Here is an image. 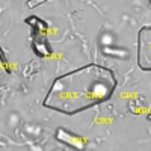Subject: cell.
I'll list each match as a JSON object with an SVG mask.
<instances>
[{
	"mask_svg": "<svg viewBox=\"0 0 151 151\" xmlns=\"http://www.w3.org/2000/svg\"><path fill=\"white\" fill-rule=\"evenodd\" d=\"M116 83V76L110 68L88 64L55 79L42 106L73 116L109 101Z\"/></svg>",
	"mask_w": 151,
	"mask_h": 151,
	"instance_id": "1",
	"label": "cell"
},
{
	"mask_svg": "<svg viewBox=\"0 0 151 151\" xmlns=\"http://www.w3.org/2000/svg\"><path fill=\"white\" fill-rule=\"evenodd\" d=\"M137 67L151 71V26H142L137 32Z\"/></svg>",
	"mask_w": 151,
	"mask_h": 151,
	"instance_id": "2",
	"label": "cell"
},
{
	"mask_svg": "<svg viewBox=\"0 0 151 151\" xmlns=\"http://www.w3.org/2000/svg\"><path fill=\"white\" fill-rule=\"evenodd\" d=\"M55 137L60 142V144H65L68 148H74V150H83L85 148V141L83 137L74 134L73 132L64 129V127H59L56 130V134Z\"/></svg>",
	"mask_w": 151,
	"mask_h": 151,
	"instance_id": "3",
	"label": "cell"
},
{
	"mask_svg": "<svg viewBox=\"0 0 151 151\" xmlns=\"http://www.w3.org/2000/svg\"><path fill=\"white\" fill-rule=\"evenodd\" d=\"M32 50L40 58H48L53 55L52 45L48 44L45 33H32Z\"/></svg>",
	"mask_w": 151,
	"mask_h": 151,
	"instance_id": "4",
	"label": "cell"
},
{
	"mask_svg": "<svg viewBox=\"0 0 151 151\" xmlns=\"http://www.w3.org/2000/svg\"><path fill=\"white\" fill-rule=\"evenodd\" d=\"M26 24H29V26L32 27V33H47V30H48V24L44 20L38 18L36 15L27 17Z\"/></svg>",
	"mask_w": 151,
	"mask_h": 151,
	"instance_id": "5",
	"label": "cell"
},
{
	"mask_svg": "<svg viewBox=\"0 0 151 151\" xmlns=\"http://www.w3.org/2000/svg\"><path fill=\"white\" fill-rule=\"evenodd\" d=\"M0 62H2V65H3V68L6 70V73H11L9 62H8V58H6V55H5V52H3L2 45H0Z\"/></svg>",
	"mask_w": 151,
	"mask_h": 151,
	"instance_id": "6",
	"label": "cell"
},
{
	"mask_svg": "<svg viewBox=\"0 0 151 151\" xmlns=\"http://www.w3.org/2000/svg\"><path fill=\"white\" fill-rule=\"evenodd\" d=\"M45 2H48V0H27L26 6L32 9V8H36V6H40L41 3H45Z\"/></svg>",
	"mask_w": 151,
	"mask_h": 151,
	"instance_id": "7",
	"label": "cell"
},
{
	"mask_svg": "<svg viewBox=\"0 0 151 151\" xmlns=\"http://www.w3.org/2000/svg\"><path fill=\"white\" fill-rule=\"evenodd\" d=\"M147 119H148V121H151V113H150V115H147Z\"/></svg>",
	"mask_w": 151,
	"mask_h": 151,
	"instance_id": "8",
	"label": "cell"
},
{
	"mask_svg": "<svg viewBox=\"0 0 151 151\" xmlns=\"http://www.w3.org/2000/svg\"><path fill=\"white\" fill-rule=\"evenodd\" d=\"M150 2H151V0H150Z\"/></svg>",
	"mask_w": 151,
	"mask_h": 151,
	"instance_id": "9",
	"label": "cell"
}]
</instances>
